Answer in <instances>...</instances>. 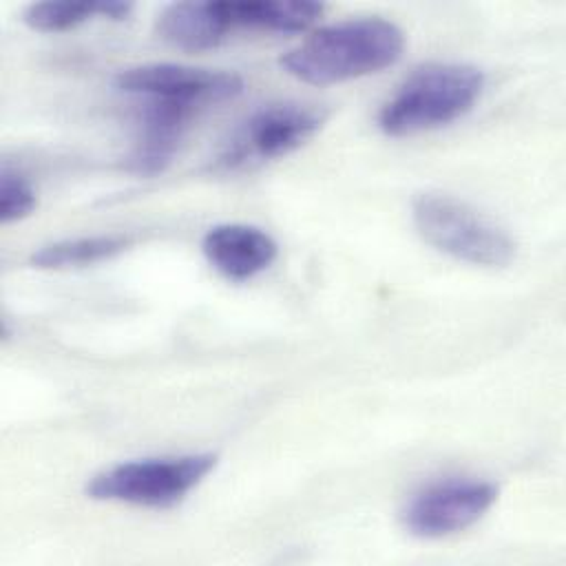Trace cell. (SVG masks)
<instances>
[{
	"instance_id": "5b68a950",
	"label": "cell",
	"mask_w": 566,
	"mask_h": 566,
	"mask_svg": "<svg viewBox=\"0 0 566 566\" xmlns=\"http://www.w3.org/2000/svg\"><path fill=\"white\" fill-rule=\"evenodd\" d=\"M325 111L298 102L263 106L226 142L217 157V168L243 170L285 157L312 139L325 124Z\"/></svg>"
},
{
	"instance_id": "30bf717a",
	"label": "cell",
	"mask_w": 566,
	"mask_h": 566,
	"mask_svg": "<svg viewBox=\"0 0 566 566\" xmlns=\"http://www.w3.org/2000/svg\"><path fill=\"white\" fill-rule=\"evenodd\" d=\"M234 29L230 0L175 2L157 15V35L181 51H208L219 46Z\"/></svg>"
},
{
	"instance_id": "6da1fadb",
	"label": "cell",
	"mask_w": 566,
	"mask_h": 566,
	"mask_svg": "<svg viewBox=\"0 0 566 566\" xmlns=\"http://www.w3.org/2000/svg\"><path fill=\"white\" fill-rule=\"evenodd\" d=\"M405 49V33L380 15L349 18L327 24L290 49L281 66L305 84H338L378 73L396 64Z\"/></svg>"
},
{
	"instance_id": "5bb4252c",
	"label": "cell",
	"mask_w": 566,
	"mask_h": 566,
	"mask_svg": "<svg viewBox=\"0 0 566 566\" xmlns=\"http://www.w3.org/2000/svg\"><path fill=\"white\" fill-rule=\"evenodd\" d=\"M35 208V190L31 184L9 166L0 172V219L2 223H13L29 217Z\"/></svg>"
},
{
	"instance_id": "7a4b0ae2",
	"label": "cell",
	"mask_w": 566,
	"mask_h": 566,
	"mask_svg": "<svg viewBox=\"0 0 566 566\" xmlns=\"http://www.w3.org/2000/svg\"><path fill=\"white\" fill-rule=\"evenodd\" d=\"M484 75L469 64H427L416 69L382 104L378 126L385 135L407 137L447 126L480 99Z\"/></svg>"
},
{
	"instance_id": "9c48e42d",
	"label": "cell",
	"mask_w": 566,
	"mask_h": 566,
	"mask_svg": "<svg viewBox=\"0 0 566 566\" xmlns=\"http://www.w3.org/2000/svg\"><path fill=\"white\" fill-rule=\"evenodd\" d=\"M199 111L168 99H142L137 142L130 153V168L139 175L161 172L175 157L190 119Z\"/></svg>"
},
{
	"instance_id": "52a82bcc",
	"label": "cell",
	"mask_w": 566,
	"mask_h": 566,
	"mask_svg": "<svg viewBox=\"0 0 566 566\" xmlns=\"http://www.w3.org/2000/svg\"><path fill=\"white\" fill-rule=\"evenodd\" d=\"M115 86L137 99H168L203 111L237 97L243 91V80L230 71L157 62L119 71Z\"/></svg>"
},
{
	"instance_id": "7c38bea8",
	"label": "cell",
	"mask_w": 566,
	"mask_h": 566,
	"mask_svg": "<svg viewBox=\"0 0 566 566\" xmlns=\"http://www.w3.org/2000/svg\"><path fill=\"white\" fill-rule=\"evenodd\" d=\"M133 11L130 2H71V0H46L33 2L24 9V22L42 33H60L75 29L77 24L93 18L124 20Z\"/></svg>"
},
{
	"instance_id": "3957f363",
	"label": "cell",
	"mask_w": 566,
	"mask_h": 566,
	"mask_svg": "<svg viewBox=\"0 0 566 566\" xmlns=\"http://www.w3.org/2000/svg\"><path fill=\"white\" fill-rule=\"evenodd\" d=\"M420 237L436 250L482 268H504L515 259L513 237L469 203L442 195L422 192L411 206Z\"/></svg>"
},
{
	"instance_id": "277c9868",
	"label": "cell",
	"mask_w": 566,
	"mask_h": 566,
	"mask_svg": "<svg viewBox=\"0 0 566 566\" xmlns=\"http://www.w3.org/2000/svg\"><path fill=\"white\" fill-rule=\"evenodd\" d=\"M214 464V453L130 460L97 473L88 482L86 495L93 500L166 509L181 502L199 482H203Z\"/></svg>"
},
{
	"instance_id": "8fae6325",
	"label": "cell",
	"mask_w": 566,
	"mask_h": 566,
	"mask_svg": "<svg viewBox=\"0 0 566 566\" xmlns=\"http://www.w3.org/2000/svg\"><path fill=\"white\" fill-rule=\"evenodd\" d=\"M230 11L237 29L294 33L314 24L325 7L307 0H241L230 2Z\"/></svg>"
},
{
	"instance_id": "8992f818",
	"label": "cell",
	"mask_w": 566,
	"mask_h": 566,
	"mask_svg": "<svg viewBox=\"0 0 566 566\" xmlns=\"http://www.w3.org/2000/svg\"><path fill=\"white\" fill-rule=\"evenodd\" d=\"M489 480L444 478L416 491L402 509V524L416 537L453 535L478 522L497 500Z\"/></svg>"
},
{
	"instance_id": "4fadbf2b",
	"label": "cell",
	"mask_w": 566,
	"mask_h": 566,
	"mask_svg": "<svg viewBox=\"0 0 566 566\" xmlns=\"http://www.w3.org/2000/svg\"><path fill=\"white\" fill-rule=\"evenodd\" d=\"M130 234H93V237H75L42 245L31 254V263L35 268L62 270V268H82L91 263L106 261L126 248H130Z\"/></svg>"
},
{
	"instance_id": "ba28073f",
	"label": "cell",
	"mask_w": 566,
	"mask_h": 566,
	"mask_svg": "<svg viewBox=\"0 0 566 566\" xmlns=\"http://www.w3.org/2000/svg\"><path fill=\"white\" fill-rule=\"evenodd\" d=\"M208 263L230 281H248L268 270L276 254V241L256 226L219 223L201 241Z\"/></svg>"
}]
</instances>
